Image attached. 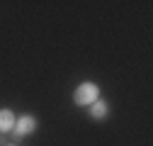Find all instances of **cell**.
Masks as SVG:
<instances>
[{
  "instance_id": "obj_4",
  "label": "cell",
  "mask_w": 153,
  "mask_h": 146,
  "mask_svg": "<svg viewBox=\"0 0 153 146\" xmlns=\"http://www.w3.org/2000/svg\"><path fill=\"white\" fill-rule=\"evenodd\" d=\"M107 112H109V107H107V102H105V100H95V102L90 105V115H92L95 119H105V117H107Z\"/></svg>"
},
{
  "instance_id": "obj_2",
  "label": "cell",
  "mask_w": 153,
  "mask_h": 146,
  "mask_svg": "<svg viewBox=\"0 0 153 146\" xmlns=\"http://www.w3.org/2000/svg\"><path fill=\"white\" fill-rule=\"evenodd\" d=\"M36 129V119L32 115H22L20 119H15V134L17 136H27Z\"/></svg>"
},
{
  "instance_id": "obj_1",
  "label": "cell",
  "mask_w": 153,
  "mask_h": 146,
  "mask_svg": "<svg viewBox=\"0 0 153 146\" xmlns=\"http://www.w3.org/2000/svg\"><path fill=\"white\" fill-rule=\"evenodd\" d=\"M100 98V90H97V85L95 83H80L78 88H75V93H73V100H75V105H92L95 100Z\"/></svg>"
},
{
  "instance_id": "obj_3",
  "label": "cell",
  "mask_w": 153,
  "mask_h": 146,
  "mask_svg": "<svg viewBox=\"0 0 153 146\" xmlns=\"http://www.w3.org/2000/svg\"><path fill=\"white\" fill-rule=\"evenodd\" d=\"M15 129V115L10 110H0V132H12Z\"/></svg>"
}]
</instances>
